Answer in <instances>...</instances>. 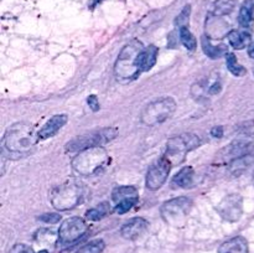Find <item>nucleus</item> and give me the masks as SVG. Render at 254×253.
Listing matches in <instances>:
<instances>
[{
  "label": "nucleus",
  "mask_w": 254,
  "mask_h": 253,
  "mask_svg": "<svg viewBox=\"0 0 254 253\" xmlns=\"http://www.w3.org/2000/svg\"><path fill=\"white\" fill-rule=\"evenodd\" d=\"M39 133L27 123L12 124L2 138V148L10 154L25 155L39 141Z\"/></svg>",
  "instance_id": "obj_1"
},
{
  "label": "nucleus",
  "mask_w": 254,
  "mask_h": 253,
  "mask_svg": "<svg viewBox=\"0 0 254 253\" xmlns=\"http://www.w3.org/2000/svg\"><path fill=\"white\" fill-rule=\"evenodd\" d=\"M143 49V44L138 40H133L124 46L114 64V73L118 81L130 82L138 78L141 71L136 64V60Z\"/></svg>",
  "instance_id": "obj_2"
},
{
  "label": "nucleus",
  "mask_w": 254,
  "mask_h": 253,
  "mask_svg": "<svg viewBox=\"0 0 254 253\" xmlns=\"http://www.w3.org/2000/svg\"><path fill=\"white\" fill-rule=\"evenodd\" d=\"M109 161L108 153L102 146L84 149L72 159V168L77 174L91 176L106 168Z\"/></svg>",
  "instance_id": "obj_3"
},
{
  "label": "nucleus",
  "mask_w": 254,
  "mask_h": 253,
  "mask_svg": "<svg viewBox=\"0 0 254 253\" xmlns=\"http://www.w3.org/2000/svg\"><path fill=\"white\" fill-rule=\"evenodd\" d=\"M84 186L77 180H67L51 191V203L56 210L67 211L83 201Z\"/></svg>",
  "instance_id": "obj_4"
},
{
  "label": "nucleus",
  "mask_w": 254,
  "mask_h": 253,
  "mask_svg": "<svg viewBox=\"0 0 254 253\" xmlns=\"http://www.w3.org/2000/svg\"><path fill=\"white\" fill-rule=\"evenodd\" d=\"M201 145L200 136L195 134H181L169 139L164 158L171 164V166L179 165L186 158V154L192 149Z\"/></svg>",
  "instance_id": "obj_5"
},
{
  "label": "nucleus",
  "mask_w": 254,
  "mask_h": 253,
  "mask_svg": "<svg viewBox=\"0 0 254 253\" xmlns=\"http://www.w3.org/2000/svg\"><path fill=\"white\" fill-rule=\"evenodd\" d=\"M175 111L176 102L171 97H164V98L156 99V101L145 106V108L141 112L140 118L143 124L154 126L171 118Z\"/></svg>",
  "instance_id": "obj_6"
},
{
  "label": "nucleus",
  "mask_w": 254,
  "mask_h": 253,
  "mask_svg": "<svg viewBox=\"0 0 254 253\" xmlns=\"http://www.w3.org/2000/svg\"><path fill=\"white\" fill-rule=\"evenodd\" d=\"M192 208V200L186 196L171 198L161 206V216L168 225L174 227H183L189 213Z\"/></svg>",
  "instance_id": "obj_7"
},
{
  "label": "nucleus",
  "mask_w": 254,
  "mask_h": 253,
  "mask_svg": "<svg viewBox=\"0 0 254 253\" xmlns=\"http://www.w3.org/2000/svg\"><path fill=\"white\" fill-rule=\"evenodd\" d=\"M117 129L106 128L101 130L91 131L84 135H79L77 138L72 139L69 143L66 144V151L73 153V151H82L84 149L96 148V146H102L103 144L108 143L112 139L116 138Z\"/></svg>",
  "instance_id": "obj_8"
},
{
  "label": "nucleus",
  "mask_w": 254,
  "mask_h": 253,
  "mask_svg": "<svg viewBox=\"0 0 254 253\" xmlns=\"http://www.w3.org/2000/svg\"><path fill=\"white\" fill-rule=\"evenodd\" d=\"M88 231L84 220L79 217H69L62 222L59 230V238L64 245H71L81 240Z\"/></svg>",
  "instance_id": "obj_9"
},
{
  "label": "nucleus",
  "mask_w": 254,
  "mask_h": 253,
  "mask_svg": "<svg viewBox=\"0 0 254 253\" xmlns=\"http://www.w3.org/2000/svg\"><path fill=\"white\" fill-rule=\"evenodd\" d=\"M217 212L223 220L236 222L241 218L243 212V198L240 193L227 195L217 206Z\"/></svg>",
  "instance_id": "obj_10"
},
{
  "label": "nucleus",
  "mask_w": 254,
  "mask_h": 253,
  "mask_svg": "<svg viewBox=\"0 0 254 253\" xmlns=\"http://www.w3.org/2000/svg\"><path fill=\"white\" fill-rule=\"evenodd\" d=\"M170 169L171 164L164 156L160 160L156 161L155 164H153L148 170V174H146V188L153 191L159 190L165 184V181L168 180Z\"/></svg>",
  "instance_id": "obj_11"
},
{
  "label": "nucleus",
  "mask_w": 254,
  "mask_h": 253,
  "mask_svg": "<svg viewBox=\"0 0 254 253\" xmlns=\"http://www.w3.org/2000/svg\"><path fill=\"white\" fill-rule=\"evenodd\" d=\"M35 245L39 246L40 251L37 253H50L56 246L57 241H60L59 233L49 228H41V230L36 231L34 235Z\"/></svg>",
  "instance_id": "obj_12"
},
{
  "label": "nucleus",
  "mask_w": 254,
  "mask_h": 253,
  "mask_svg": "<svg viewBox=\"0 0 254 253\" xmlns=\"http://www.w3.org/2000/svg\"><path fill=\"white\" fill-rule=\"evenodd\" d=\"M149 222L145 218L141 217H135L131 218L130 221H128L127 223H124L123 227H122L121 233L126 240H136V238L140 237L141 235L145 233V231L148 230Z\"/></svg>",
  "instance_id": "obj_13"
},
{
  "label": "nucleus",
  "mask_w": 254,
  "mask_h": 253,
  "mask_svg": "<svg viewBox=\"0 0 254 253\" xmlns=\"http://www.w3.org/2000/svg\"><path fill=\"white\" fill-rule=\"evenodd\" d=\"M230 25L221 16L211 15L206 21V36L211 39H222L230 34Z\"/></svg>",
  "instance_id": "obj_14"
},
{
  "label": "nucleus",
  "mask_w": 254,
  "mask_h": 253,
  "mask_svg": "<svg viewBox=\"0 0 254 253\" xmlns=\"http://www.w3.org/2000/svg\"><path fill=\"white\" fill-rule=\"evenodd\" d=\"M251 151H252V145L250 143H247V141H233L232 144H230L227 148L221 151V156L225 160L228 159V161L231 163L235 159L248 155V154H251Z\"/></svg>",
  "instance_id": "obj_15"
},
{
  "label": "nucleus",
  "mask_w": 254,
  "mask_h": 253,
  "mask_svg": "<svg viewBox=\"0 0 254 253\" xmlns=\"http://www.w3.org/2000/svg\"><path fill=\"white\" fill-rule=\"evenodd\" d=\"M67 119H68V117H67L66 114H56V116L52 117V118L50 119V121H47V123L40 129V139H47L54 136L55 134L67 123Z\"/></svg>",
  "instance_id": "obj_16"
},
{
  "label": "nucleus",
  "mask_w": 254,
  "mask_h": 253,
  "mask_svg": "<svg viewBox=\"0 0 254 253\" xmlns=\"http://www.w3.org/2000/svg\"><path fill=\"white\" fill-rule=\"evenodd\" d=\"M218 253H250V247L245 237L236 236L223 242L218 248Z\"/></svg>",
  "instance_id": "obj_17"
},
{
  "label": "nucleus",
  "mask_w": 254,
  "mask_h": 253,
  "mask_svg": "<svg viewBox=\"0 0 254 253\" xmlns=\"http://www.w3.org/2000/svg\"><path fill=\"white\" fill-rule=\"evenodd\" d=\"M158 47L150 45V46L143 49V51L139 54L138 60H136V64H138L139 69L141 72L149 71L154 64L156 63V57H158Z\"/></svg>",
  "instance_id": "obj_18"
},
{
  "label": "nucleus",
  "mask_w": 254,
  "mask_h": 253,
  "mask_svg": "<svg viewBox=\"0 0 254 253\" xmlns=\"http://www.w3.org/2000/svg\"><path fill=\"white\" fill-rule=\"evenodd\" d=\"M254 20V0H245L240 9L238 22L241 26L250 27Z\"/></svg>",
  "instance_id": "obj_19"
},
{
  "label": "nucleus",
  "mask_w": 254,
  "mask_h": 253,
  "mask_svg": "<svg viewBox=\"0 0 254 253\" xmlns=\"http://www.w3.org/2000/svg\"><path fill=\"white\" fill-rule=\"evenodd\" d=\"M230 45L236 50L245 49L247 45H251V34L246 31H238V30H231L227 35Z\"/></svg>",
  "instance_id": "obj_20"
},
{
  "label": "nucleus",
  "mask_w": 254,
  "mask_h": 253,
  "mask_svg": "<svg viewBox=\"0 0 254 253\" xmlns=\"http://www.w3.org/2000/svg\"><path fill=\"white\" fill-rule=\"evenodd\" d=\"M254 163V155L248 154V155L242 156V158L235 159L230 163V173L235 176H240L241 174L245 173L248 168Z\"/></svg>",
  "instance_id": "obj_21"
},
{
  "label": "nucleus",
  "mask_w": 254,
  "mask_h": 253,
  "mask_svg": "<svg viewBox=\"0 0 254 253\" xmlns=\"http://www.w3.org/2000/svg\"><path fill=\"white\" fill-rule=\"evenodd\" d=\"M173 184L178 186V188H191L193 184V169L191 166H185V168L181 169L174 176Z\"/></svg>",
  "instance_id": "obj_22"
},
{
  "label": "nucleus",
  "mask_w": 254,
  "mask_h": 253,
  "mask_svg": "<svg viewBox=\"0 0 254 253\" xmlns=\"http://www.w3.org/2000/svg\"><path fill=\"white\" fill-rule=\"evenodd\" d=\"M201 44H202L203 52H205L208 57H211V59H220V57H222L223 55L227 54V49H226L225 45L213 46V45L210 42V40H208L207 36L202 37Z\"/></svg>",
  "instance_id": "obj_23"
},
{
  "label": "nucleus",
  "mask_w": 254,
  "mask_h": 253,
  "mask_svg": "<svg viewBox=\"0 0 254 253\" xmlns=\"http://www.w3.org/2000/svg\"><path fill=\"white\" fill-rule=\"evenodd\" d=\"M237 0H216L212 6V15L216 16H225L231 14L236 7Z\"/></svg>",
  "instance_id": "obj_24"
},
{
  "label": "nucleus",
  "mask_w": 254,
  "mask_h": 253,
  "mask_svg": "<svg viewBox=\"0 0 254 253\" xmlns=\"http://www.w3.org/2000/svg\"><path fill=\"white\" fill-rule=\"evenodd\" d=\"M133 197H138V191H136L134 186H119V188L114 189V191L112 192V198L117 203L123 200H127V198Z\"/></svg>",
  "instance_id": "obj_25"
},
{
  "label": "nucleus",
  "mask_w": 254,
  "mask_h": 253,
  "mask_svg": "<svg viewBox=\"0 0 254 253\" xmlns=\"http://www.w3.org/2000/svg\"><path fill=\"white\" fill-rule=\"evenodd\" d=\"M111 212V208H109V203L108 202H102L99 205H97L96 207L91 208L86 212V217L87 220L89 221H98L101 218L106 217L108 213Z\"/></svg>",
  "instance_id": "obj_26"
},
{
  "label": "nucleus",
  "mask_w": 254,
  "mask_h": 253,
  "mask_svg": "<svg viewBox=\"0 0 254 253\" xmlns=\"http://www.w3.org/2000/svg\"><path fill=\"white\" fill-rule=\"evenodd\" d=\"M180 40L181 42H183L184 46L188 50H190V51H193V50H196V47H197V41H196L192 32L188 29V26L181 27L180 29Z\"/></svg>",
  "instance_id": "obj_27"
},
{
  "label": "nucleus",
  "mask_w": 254,
  "mask_h": 253,
  "mask_svg": "<svg viewBox=\"0 0 254 253\" xmlns=\"http://www.w3.org/2000/svg\"><path fill=\"white\" fill-rule=\"evenodd\" d=\"M227 67L230 69V72L235 76L241 77L243 74H246V68L237 62L235 54H227Z\"/></svg>",
  "instance_id": "obj_28"
},
{
  "label": "nucleus",
  "mask_w": 254,
  "mask_h": 253,
  "mask_svg": "<svg viewBox=\"0 0 254 253\" xmlns=\"http://www.w3.org/2000/svg\"><path fill=\"white\" fill-rule=\"evenodd\" d=\"M104 242L102 240H94L79 248L76 253H102L104 250Z\"/></svg>",
  "instance_id": "obj_29"
},
{
  "label": "nucleus",
  "mask_w": 254,
  "mask_h": 253,
  "mask_svg": "<svg viewBox=\"0 0 254 253\" xmlns=\"http://www.w3.org/2000/svg\"><path fill=\"white\" fill-rule=\"evenodd\" d=\"M136 202H138V197L127 198V200H123V201H121V202L117 203L114 211H116L117 213H126V212H128L129 210H131V207H133V206H135Z\"/></svg>",
  "instance_id": "obj_30"
},
{
  "label": "nucleus",
  "mask_w": 254,
  "mask_h": 253,
  "mask_svg": "<svg viewBox=\"0 0 254 253\" xmlns=\"http://www.w3.org/2000/svg\"><path fill=\"white\" fill-rule=\"evenodd\" d=\"M190 11H191V7L190 5H186L185 7H184L183 11L180 12V15H179L178 17H176V25H179L181 27H185L186 24L189 22V17H190Z\"/></svg>",
  "instance_id": "obj_31"
},
{
  "label": "nucleus",
  "mask_w": 254,
  "mask_h": 253,
  "mask_svg": "<svg viewBox=\"0 0 254 253\" xmlns=\"http://www.w3.org/2000/svg\"><path fill=\"white\" fill-rule=\"evenodd\" d=\"M9 253H37V252L32 247H30V246L24 245V243H17V245H15L14 247L10 250Z\"/></svg>",
  "instance_id": "obj_32"
},
{
  "label": "nucleus",
  "mask_w": 254,
  "mask_h": 253,
  "mask_svg": "<svg viewBox=\"0 0 254 253\" xmlns=\"http://www.w3.org/2000/svg\"><path fill=\"white\" fill-rule=\"evenodd\" d=\"M39 220L45 223H52L54 225V223H57L61 220V216L57 215V213H45V215L40 216Z\"/></svg>",
  "instance_id": "obj_33"
},
{
  "label": "nucleus",
  "mask_w": 254,
  "mask_h": 253,
  "mask_svg": "<svg viewBox=\"0 0 254 253\" xmlns=\"http://www.w3.org/2000/svg\"><path fill=\"white\" fill-rule=\"evenodd\" d=\"M87 103H88V106L91 107V109L93 112H97L99 111V102H98V98H97L94 94H92V96L88 97V99H87Z\"/></svg>",
  "instance_id": "obj_34"
},
{
  "label": "nucleus",
  "mask_w": 254,
  "mask_h": 253,
  "mask_svg": "<svg viewBox=\"0 0 254 253\" xmlns=\"http://www.w3.org/2000/svg\"><path fill=\"white\" fill-rule=\"evenodd\" d=\"M211 134H212V136H215V138H221V136L223 135V128L222 126H215V128L211 130Z\"/></svg>",
  "instance_id": "obj_35"
},
{
  "label": "nucleus",
  "mask_w": 254,
  "mask_h": 253,
  "mask_svg": "<svg viewBox=\"0 0 254 253\" xmlns=\"http://www.w3.org/2000/svg\"><path fill=\"white\" fill-rule=\"evenodd\" d=\"M220 89H221V84L218 83V82H216V83L210 88V93H212V94L218 93V92H220Z\"/></svg>",
  "instance_id": "obj_36"
},
{
  "label": "nucleus",
  "mask_w": 254,
  "mask_h": 253,
  "mask_svg": "<svg viewBox=\"0 0 254 253\" xmlns=\"http://www.w3.org/2000/svg\"><path fill=\"white\" fill-rule=\"evenodd\" d=\"M248 55H250L252 59H254V41L251 42V45L248 46Z\"/></svg>",
  "instance_id": "obj_37"
}]
</instances>
